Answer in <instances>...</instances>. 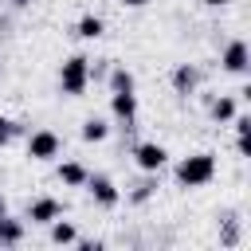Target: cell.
Listing matches in <instances>:
<instances>
[{
	"label": "cell",
	"instance_id": "9",
	"mask_svg": "<svg viewBox=\"0 0 251 251\" xmlns=\"http://www.w3.org/2000/svg\"><path fill=\"white\" fill-rule=\"evenodd\" d=\"M59 180L63 184H86V169L78 161H67V165H59Z\"/></svg>",
	"mask_w": 251,
	"mask_h": 251
},
{
	"label": "cell",
	"instance_id": "2",
	"mask_svg": "<svg viewBox=\"0 0 251 251\" xmlns=\"http://www.w3.org/2000/svg\"><path fill=\"white\" fill-rule=\"evenodd\" d=\"M212 173H216V161H212V153H196V157L180 161V169H176L180 184H188V188H196V184H208V180H212Z\"/></svg>",
	"mask_w": 251,
	"mask_h": 251
},
{
	"label": "cell",
	"instance_id": "5",
	"mask_svg": "<svg viewBox=\"0 0 251 251\" xmlns=\"http://www.w3.org/2000/svg\"><path fill=\"white\" fill-rule=\"evenodd\" d=\"M86 184H90V192H94V200H98L102 208H114V204H118V188H114L106 176H86Z\"/></svg>",
	"mask_w": 251,
	"mask_h": 251
},
{
	"label": "cell",
	"instance_id": "8",
	"mask_svg": "<svg viewBox=\"0 0 251 251\" xmlns=\"http://www.w3.org/2000/svg\"><path fill=\"white\" fill-rule=\"evenodd\" d=\"M110 110L118 114V118H133V110H137V98H133V90H114V98H110Z\"/></svg>",
	"mask_w": 251,
	"mask_h": 251
},
{
	"label": "cell",
	"instance_id": "6",
	"mask_svg": "<svg viewBox=\"0 0 251 251\" xmlns=\"http://www.w3.org/2000/svg\"><path fill=\"white\" fill-rule=\"evenodd\" d=\"M224 67H227V71H235V75H243V71H247V43H243V39L227 43V51H224Z\"/></svg>",
	"mask_w": 251,
	"mask_h": 251
},
{
	"label": "cell",
	"instance_id": "3",
	"mask_svg": "<svg viewBox=\"0 0 251 251\" xmlns=\"http://www.w3.org/2000/svg\"><path fill=\"white\" fill-rule=\"evenodd\" d=\"M55 153H59V133L39 129V133L27 137V157H31V161H47V157H55Z\"/></svg>",
	"mask_w": 251,
	"mask_h": 251
},
{
	"label": "cell",
	"instance_id": "1",
	"mask_svg": "<svg viewBox=\"0 0 251 251\" xmlns=\"http://www.w3.org/2000/svg\"><path fill=\"white\" fill-rule=\"evenodd\" d=\"M86 82H90V59H82V55H75V59H67L63 63V71H59V86H63V94H82L86 90Z\"/></svg>",
	"mask_w": 251,
	"mask_h": 251
},
{
	"label": "cell",
	"instance_id": "7",
	"mask_svg": "<svg viewBox=\"0 0 251 251\" xmlns=\"http://www.w3.org/2000/svg\"><path fill=\"white\" fill-rule=\"evenodd\" d=\"M63 208H59V200H51V196H43V200H35L31 204V212H27V220L31 224H51L55 216H59Z\"/></svg>",
	"mask_w": 251,
	"mask_h": 251
},
{
	"label": "cell",
	"instance_id": "13",
	"mask_svg": "<svg viewBox=\"0 0 251 251\" xmlns=\"http://www.w3.org/2000/svg\"><path fill=\"white\" fill-rule=\"evenodd\" d=\"M173 82H176V90H192L196 86V67H176Z\"/></svg>",
	"mask_w": 251,
	"mask_h": 251
},
{
	"label": "cell",
	"instance_id": "10",
	"mask_svg": "<svg viewBox=\"0 0 251 251\" xmlns=\"http://www.w3.org/2000/svg\"><path fill=\"white\" fill-rule=\"evenodd\" d=\"M20 239H24V227H20L16 220L0 216V243H20Z\"/></svg>",
	"mask_w": 251,
	"mask_h": 251
},
{
	"label": "cell",
	"instance_id": "4",
	"mask_svg": "<svg viewBox=\"0 0 251 251\" xmlns=\"http://www.w3.org/2000/svg\"><path fill=\"white\" fill-rule=\"evenodd\" d=\"M133 157H137V165H141L145 173H157V169L165 165V157H169V153H165V145L145 141V145H137V149H133Z\"/></svg>",
	"mask_w": 251,
	"mask_h": 251
},
{
	"label": "cell",
	"instance_id": "21",
	"mask_svg": "<svg viewBox=\"0 0 251 251\" xmlns=\"http://www.w3.org/2000/svg\"><path fill=\"white\" fill-rule=\"evenodd\" d=\"M16 4H27V0H16Z\"/></svg>",
	"mask_w": 251,
	"mask_h": 251
},
{
	"label": "cell",
	"instance_id": "17",
	"mask_svg": "<svg viewBox=\"0 0 251 251\" xmlns=\"http://www.w3.org/2000/svg\"><path fill=\"white\" fill-rule=\"evenodd\" d=\"M16 129H20L16 122H8V118H0V145H8V141L16 137Z\"/></svg>",
	"mask_w": 251,
	"mask_h": 251
},
{
	"label": "cell",
	"instance_id": "18",
	"mask_svg": "<svg viewBox=\"0 0 251 251\" xmlns=\"http://www.w3.org/2000/svg\"><path fill=\"white\" fill-rule=\"evenodd\" d=\"M122 4H129V8H141V4H149V0H122Z\"/></svg>",
	"mask_w": 251,
	"mask_h": 251
},
{
	"label": "cell",
	"instance_id": "11",
	"mask_svg": "<svg viewBox=\"0 0 251 251\" xmlns=\"http://www.w3.org/2000/svg\"><path fill=\"white\" fill-rule=\"evenodd\" d=\"M106 133H110V126H106L102 118H86V126H82V137H86V141H102Z\"/></svg>",
	"mask_w": 251,
	"mask_h": 251
},
{
	"label": "cell",
	"instance_id": "12",
	"mask_svg": "<svg viewBox=\"0 0 251 251\" xmlns=\"http://www.w3.org/2000/svg\"><path fill=\"white\" fill-rule=\"evenodd\" d=\"M78 35H82V39H98V35H102V20H98V16H82V20H78Z\"/></svg>",
	"mask_w": 251,
	"mask_h": 251
},
{
	"label": "cell",
	"instance_id": "20",
	"mask_svg": "<svg viewBox=\"0 0 251 251\" xmlns=\"http://www.w3.org/2000/svg\"><path fill=\"white\" fill-rule=\"evenodd\" d=\"M0 216H8V204H4V196H0Z\"/></svg>",
	"mask_w": 251,
	"mask_h": 251
},
{
	"label": "cell",
	"instance_id": "16",
	"mask_svg": "<svg viewBox=\"0 0 251 251\" xmlns=\"http://www.w3.org/2000/svg\"><path fill=\"white\" fill-rule=\"evenodd\" d=\"M51 239H55V243H75V227H71V224H55V227H51Z\"/></svg>",
	"mask_w": 251,
	"mask_h": 251
},
{
	"label": "cell",
	"instance_id": "14",
	"mask_svg": "<svg viewBox=\"0 0 251 251\" xmlns=\"http://www.w3.org/2000/svg\"><path fill=\"white\" fill-rule=\"evenodd\" d=\"M110 86H114V90H133V75H129L126 67H118V71L110 75Z\"/></svg>",
	"mask_w": 251,
	"mask_h": 251
},
{
	"label": "cell",
	"instance_id": "15",
	"mask_svg": "<svg viewBox=\"0 0 251 251\" xmlns=\"http://www.w3.org/2000/svg\"><path fill=\"white\" fill-rule=\"evenodd\" d=\"M212 114H216V122H227V118H235V98H220V102L212 106Z\"/></svg>",
	"mask_w": 251,
	"mask_h": 251
},
{
	"label": "cell",
	"instance_id": "19",
	"mask_svg": "<svg viewBox=\"0 0 251 251\" xmlns=\"http://www.w3.org/2000/svg\"><path fill=\"white\" fill-rule=\"evenodd\" d=\"M204 4H212V8H220V4H227V0H204Z\"/></svg>",
	"mask_w": 251,
	"mask_h": 251
}]
</instances>
